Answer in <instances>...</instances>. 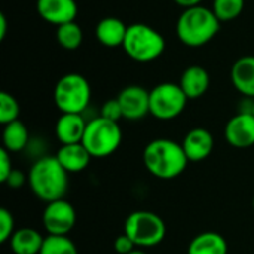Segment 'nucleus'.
I'll use <instances>...</instances> for the list:
<instances>
[{"label": "nucleus", "instance_id": "nucleus-1", "mask_svg": "<svg viewBox=\"0 0 254 254\" xmlns=\"http://www.w3.org/2000/svg\"><path fill=\"white\" fill-rule=\"evenodd\" d=\"M27 177L34 196L46 204L64 199L68 190V173L60 164L57 156L39 158L31 165Z\"/></svg>", "mask_w": 254, "mask_h": 254}, {"label": "nucleus", "instance_id": "nucleus-2", "mask_svg": "<svg viewBox=\"0 0 254 254\" xmlns=\"http://www.w3.org/2000/svg\"><path fill=\"white\" fill-rule=\"evenodd\" d=\"M143 162L152 176L161 180H171L179 177L186 170L189 159L183 150V146L177 141L156 138L144 147Z\"/></svg>", "mask_w": 254, "mask_h": 254}, {"label": "nucleus", "instance_id": "nucleus-3", "mask_svg": "<svg viewBox=\"0 0 254 254\" xmlns=\"http://www.w3.org/2000/svg\"><path fill=\"white\" fill-rule=\"evenodd\" d=\"M220 21L213 9L195 6L185 9L176 24L179 40L189 48H199L210 43L220 30Z\"/></svg>", "mask_w": 254, "mask_h": 254}, {"label": "nucleus", "instance_id": "nucleus-4", "mask_svg": "<svg viewBox=\"0 0 254 254\" xmlns=\"http://www.w3.org/2000/svg\"><path fill=\"white\" fill-rule=\"evenodd\" d=\"M164 36L153 27L135 22L128 25L127 36L124 40L125 54L137 63H152L158 60L165 51Z\"/></svg>", "mask_w": 254, "mask_h": 254}, {"label": "nucleus", "instance_id": "nucleus-5", "mask_svg": "<svg viewBox=\"0 0 254 254\" xmlns=\"http://www.w3.org/2000/svg\"><path fill=\"white\" fill-rule=\"evenodd\" d=\"M91 101V85L79 73L64 74L54 88V103L61 113H80Z\"/></svg>", "mask_w": 254, "mask_h": 254}, {"label": "nucleus", "instance_id": "nucleus-6", "mask_svg": "<svg viewBox=\"0 0 254 254\" xmlns=\"http://www.w3.org/2000/svg\"><path fill=\"white\" fill-rule=\"evenodd\" d=\"M122 143V129L119 122L97 116L88 121L82 144L92 158H106L115 153Z\"/></svg>", "mask_w": 254, "mask_h": 254}, {"label": "nucleus", "instance_id": "nucleus-7", "mask_svg": "<svg viewBox=\"0 0 254 254\" xmlns=\"http://www.w3.org/2000/svg\"><path fill=\"white\" fill-rule=\"evenodd\" d=\"M124 234H127L132 240L135 247L150 249L159 246L164 241L167 235V226L158 214L146 210H138L127 217Z\"/></svg>", "mask_w": 254, "mask_h": 254}, {"label": "nucleus", "instance_id": "nucleus-8", "mask_svg": "<svg viewBox=\"0 0 254 254\" xmlns=\"http://www.w3.org/2000/svg\"><path fill=\"white\" fill-rule=\"evenodd\" d=\"M188 100L179 83H159L150 91V115L159 121L176 119L185 110Z\"/></svg>", "mask_w": 254, "mask_h": 254}, {"label": "nucleus", "instance_id": "nucleus-9", "mask_svg": "<svg viewBox=\"0 0 254 254\" xmlns=\"http://www.w3.org/2000/svg\"><path fill=\"white\" fill-rule=\"evenodd\" d=\"M76 210L65 198L48 202L42 214V223L48 235H68L76 225Z\"/></svg>", "mask_w": 254, "mask_h": 254}, {"label": "nucleus", "instance_id": "nucleus-10", "mask_svg": "<svg viewBox=\"0 0 254 254\" xmlns=\"http://www.w3.org/2000/svg\"><path fill=\"white\" fill-rule=\"evenodd\" d=\"M116 98L121 104L124 119L138 121L150 113V91L143 86L129 85L124 88Z\"/></svg>", "mask_w": 254, "mask_h": 254}, {"label": "nucleus", "instance_id": "nucleus-11", "mask_svg": "<svg viewBox=\"0 0 254 254\" xmlns=\"http://www.w3.org/2000/svg\"><path fill=\"white\" fill-rule=\"evenodd\" d=\"M226 141L237 149L254 146V116L252 113H237L225 127Z\"/></svg>", "mask_w": 254, "mask_h": 254}, {"label": "nucleus", "instance_id": "nucleus-12", "mask_svg": "<svg viewBox=\"0 0 254 254\" xmlns=\"http://www.w3.org/2000/svg\"><path fill=\"white\" fill-rule=\"evenodd\" d=\"M36 9L43 21L55 27L73 22L79 10L76 0H37Z\"/></svg>", "mask_w": 254, "mask_h": 254}, {"label": "nucleus", "instance_id": "nucleus-13", "mask_svg": "<svg viewBox=\"0 0 254 254\" xmlns=\"http://www.w3.org/2000/svg\"><path fill=\"white\" fill-rule=\"evenodd\" d=\"M182 146L189 162H201L213 153L214 137L205 128H193L185 135Z\"/></svg>", "mask_w": 254, "mask_h": 254}, {"label": "nucleus", "instance_id": "nucleus-14", "mask_svg": "<svg viewBox=\"0 0 254 254\" xmlns=\"http://www.w3.org/2000/svg\"><path fill=\"white\" fill-rule=\"evenodd\" d=\"M88 121L80 113H61L55 124V135L61 144L82 143Z\"/></svg>", "mask_w": 254, "mask_h": 254}, {"label": "nucleus", "instance_id": "nucleus-15", "mask_svg": "<svg viewBox=\"0 0 254 254\" xmlns=\"http://www.w3.org/2000/svg\"><path fill=\"white\" fill-rule=\"evenodd\" d=\"M234 88L246 98H254V55L238 58L231 68Z\"/></svg>", "mask_w": 254, "mask_h": 254}, {"label": "nucleus", "instance_id": "nucleus-16", "mask_svg": "<svg viewBox=\"0 0 254 254\" xmlns=\"http://www.w3.org/2000/svg\"><path fill=\"white\" fill-rule=\"evenodd\" d=\"M179 85L189 100H196L208 91L210 74L201 65H189L182 73Z\"/></svg>", "mask_w": 254, "mask_h": 254}, {"label": "nucleus", "instance_id": "nucleus-17", "mask_svg": "<svg viewBox=\"0 0 254 254\" xmlns=\"http://www.w3.org/2000/svg\"><path fill=\"white\" fill-rule=\"evenodd\" d=\"M55 156L68 174H76L83 171L89 165L92 158L88 149L82 143L61 144Z\"/></svg>", "mask_w": 254, "mask_h": 254}, {"label": "nucleus", "instance_id": "nucleus-18", "mask_svg": "<svg viewBox=\"0 0 254 254\" xmlns=\"http://www.w3.org/2000/svg\"><path fill=\"white\" fill-rule=\"evenodd\" d=\"M128 27L116 16H106L98 21L95 27L97 40L106 48H118L124 45Z\"/></svg>", "mask_w": 254, "mask_h": 254}, {"label": "nucleus", "instance_id": "nucleus-19", "mask_svg": "<svg viewBox=\"0 0 254 254\" xmlns=\"http://www.w3.org/2000/svg\"><path fill=\"white\" fill-rule=\"evenodd\" d=\"M45 238L33 228L16 229L9 240L10 250L15 254H39Z\"/></svg>", "mask_w": 254, "mask_h": 254}, {"label": "nucleus", "instance_id": "nucleus-20", "mask_svg": "<svg viewBox=\"0 0 254 254\" xmlns=\"http://www.w3.org/2000/svg\"><path fill=\"white\" fill-rule=\"evenodd\" d=\"M188 254H228V243L220 234L207 231L190 241Z\"/></svg>", "mask_w": 254, "mask_h": 254}, {"label": "nucleus", "instance_id": "nucleus-21", "mask_svg": "<svg viewBox=\"0 0 254 254\" xmlns=\"http://www.w3.org/2000/svg\"><path fill=\"white\" fill-rule=\"evenodd\" d=\"M1 140H3V147L9 153H18V152H22L28 146L30 134L24 122L18 119L4 125Z\"/></svg>", "mask_w": 254, "mask_h": 254}, {"label": "nucleus", "instance_id": "nucleus-22", "mask_svg": "<svg viewBox=\"0 0 254 254\" xmlns=\"http://www.w3.org/2000/svg\"><path fill=\"white\" fill-rule=\"evenodd\" d=\"M57 42L60 43L61 48H64L67 51L79 49L83 42L82 27L76 21L57 27Z\"/></svg>", "mask_w": 254, "mask_h": 254}, {"label": "nucleus", "instance_id": "nucleus-23", "mask_svg": "<svg viewBox=\"0 0 254 254\" xmlns=\"http://www.w3.org/2000/svg\"><path fill=\"white\" fill-rule=\"evenodd\" d=\"M39 254H77V249L68 235H48Z\"/></svg>", "mask_w": 254, "mask_h": 254}, {"label": "nucleus", "instance_id": "nucleus-24", "mask_svg": "<svg viewBox=\"0 0 254 254\" xmlns=\"http://www.w3.org/2000/svg\"><path fill=\"white\" fill-rule=\"evenodd\" d=\"M244 4V0H213V12L220 22H229L243 13Z\"/></svg>", "mask_w": 254, "mask_h": 254}, {"label": "nucleus", "instance_id": "nucleus-25", "mask_svg": "<svg viewBox=\"0 0 254 254\" xmlns=\"http://www.w3.org/2000/svg\"><path fill=\"white\" fill-rule=\"evenodd\" d=\"M19 103L9 92H0V124L4 127L13 121H18Z\"/></svg>", "mask_w": 254, "mask_h": 254}, {"label": "nucleus", "instance_id": "nucleus-26", "mask_svg": "<svg viewBox=\"0 0 254 254\" xmlns=\"http://www.w3.org/2000/svg\"><path fill=\"white\" fill-rule=\"evenodd\" d=\"M15 234V220L7 208L0 210V243H7Z\"/></svg>", "mask_w": 254, "mask_h": 254}, {"label": "nucleus", "instance_id": "nucleus-27", "mask_svg": "<svg viewBox=\"0 0 254 254\" xmlns=\"http://www.w3.org/2000/svg\"><path fill=\"white\" fill-rule=\"evenodd\" d=\"M100 116H101V118H106V119H109V121H113V122H119V121L124 118V115H122V109H121V104H119L118 98L107 100V101L101 106Z\"/></svg>", "mask_w": 254, "mask_h": 254}, {"label": "nucleus", "instance_id": "nucleus-28", "mask_svg": "<svg viewBox=\"0 0 254 254\" xmlns=\"http://www.w3.org/2000/svg\"><path fill=\"white\" fill-rule=\"evenodd\" d=\"M12 170H13V167H12L10 153L4 147H1L0 149V182L1 183H6Z\"/></svg>", "mask_w": 254, "mask_h": 254}, {"label": "nucleus", "instance_id": "nucleus-29", "mask_svg": "<svg viewBox=\"0 0 254 254\" xmlns=\"http://www.w3.org/2000/svg\"><path fill=\"white\" fill-rule=\"evenodd\" d=\"M113 249L118 254H129L132 250H135V244L127 234H122L115 240Z\"/></svg>", "mask_w": 254, "mask_h": 254}, {"label": "nucleus", "instance_id": "nucleus-30", "mask_svg": "<svg viewBox=\"0 0 254 254\" xmlns=\"http://www.w3.org/2000/svg\"><path fill=\"white\" fill-rule=\"evenodd\" d=\"M25 180H28V177H25V174H24L21 170H15V168H13L4 185H7V186L12 188V189H19L21 186H24Z\"/></svg>", "mask_w": 254, "mask_h": 254}, {"label": "nucleus", "instance_id": "nucleus-31", "mask_svg": "<svg viewBox=\"0 0 254 254\" xmlns=\"http://www.w3.org/2000/svg\"><path fill=\"white\" fill-rule=\"evenodd\" d=\"M176 4L182 6L183 9H189V7H195V6H201L202 0H174Z\"/></svg>", "mask_w": 254, "mask_h": 254}, {"label": "nucleus", "instance_id": "nucleus-32", "mask_svg": "<svg viewBox=\"0 0 254 254\" xmlns=\"http://www.w3.org/2000/svg\"><path fill=\"white\" fill-rule=\"evenodd\" d=\"M7 34V18L4 13H0V40H3Z\"/></svg>", "mask_w": 254, "mask_h": 254}, {"label": "nucleus", "instance_id": "nucleus-33", "mask_svg": "<svg viewBox=\"0 0 254 254\" xmlns=\"http://www.w3.org/2000/svg\"><path fill=\"white\" fill-rule=\"evenodd\" d=\"M129 254H146L143 250H140V249H135V250H132Z\"/></svg>", "mask_w": 254, "mask_h": 254}, {"label": "nucleus", "instance_id": "nucleus-34", "mask_svg": "<svg viewBox=\"0 0 254 254\" xmlns=\"http://www.w3.org/2000/svg\"><path fill=\"white\" fill-rule=\"evenodd\" d=\"M252 115L254 116V98H253V106H252Z\"/></svg>", "mask_w": 254, "mask_h": 254}, {"label": "nucleus", "instance_id": "nucleus-35", "mask_svg": "<svg viewBox=\"0 0 254 254\" xmlns=\"http://www.w3.org/2000/svg\"><path fill=\"white\" fill-rule=\"evenodd\" d=\"M253 207H254V199H253Z\"/></svg>", "mask_w": 254, "mask_h": 254}]
</instances>
